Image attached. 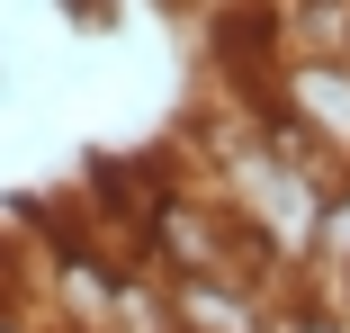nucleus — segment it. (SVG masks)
Wrapping results in <instances>:
<instances>
[{
	"label": "nucleus",
	"instance_id": "nucleus-1",
	"mask_svg": "<svg viewBox=\"0 0 350 333\" xmlns=\"http://www.w3.org/2000/svg\"><path fill=\"white\" fill-rule=\"evenodd\" d=\"M260 99L288 117L323 162L350 171V54H278L269 82H260Z\"/></svg>",
	"mask_w": 350,
	"mask_h": 333
},
{
	"label": "nucleus",
	"instance_id": "nucleus-2",
	"mask_svg": "<svg viewBox=\"0 0 350 333\" xmlns=\"http://www.w3.org/2000/svg\"><path fill=\"white\" fill-rule=\"evenodd\" d=\"M45 280H54V324L63 333H108L117 324V297L135 280V261H108L99 243H63L45 261Z\"/></svg>",
	"mask_w": 350,
	"mask_h": 333
},
{
	"label": "nucleus",
	"instance_id": "nucleus-3",
	"mask_svg": "<svg viewBox=\"0 0 350 333\" xmlns=\"http://www.w3.org/2000/svg\"><path fill=\"white\" fill-rule=\"evenodd\" d=\"M278 54H350V0H278Z\"/></svg>",
	"mask_w": 350,
	"mask_h": 333
},
{
	"label": "nucleus",
	"instance_id": "nucleus-4",
	"mask_svg": "<svg viewBox=\"0 0 350 333\" xmlns=\"http://www.w3.org/2000/svg\"><path fill=\"white\" fill-rule=\"evenodd\" d=\"M269 333H350V306L297 280V288H278V315H269Z\"/></svg>",
	"mask_w": 350,
	"mask_h": 333
},
{
	"label": "nucleus",
	"instance_id": "nucleus-5",
	"mask_svg": "<svg viewBox=\"0 0 350 333\" xmlns=\"http://www.w3.org/2000/svg\"><path fill=\"white\" fill-rule=\"evenodd\" d=\"M63 18H72V27H108L117 10H108V0H63Z\"/></svg>",
	"mask_w": 350,
	"mask_h": 333
}]
</instances>
